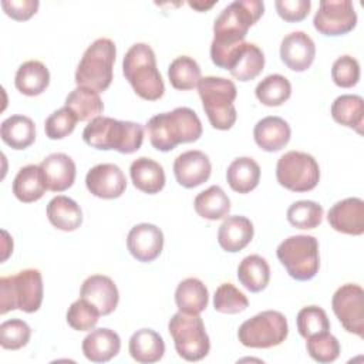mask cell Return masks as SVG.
Listing matches in <instances>:
<instances>
[{"instance_id":"obj_1","label":"cell","mask_w":364,"mask_h":364,"mask_svg":"<svg viewBox=\"0 0 364 364\" xmlns=\"http://www.w3.org/2000/svg\"><path fill=\"white\" fill-rule=\"evenodd\" d=\"M263 11L264 3L260 0H235L219 13L213 23L210 43V60L216 67L228 70L235 51Z\"/></svg>"},{"instance_id":"obj_2","label":"cell","mask_w":364,"mask_h":364,"mask_svg":"<svg viewBox=\"0 0 364 364\" xmlns=\"http://www.w3.org/2000/svg\"><path fill=\"white\" fill-rule=\"evenodd\" d=\"M145 129L151 145L161 152H168L179 144L198 141L202 135V122L193 109L178 107L171 112L151 117Z\"/></svg>"},{"instance_id":"obj_3","label":"cell","mask_w":364,"mask_h":364,"mask_svg":"<svg viewBox=\"0 0 364 364\" xmlns=\"http://www.w3.org/2000/svg\"><path fill=\"white\" fill-rule=\"evenodd\" d=\"M82 139L95 149H115L119 154H132L142 145L144 128L138 122L100 115L84 128Z\"/></svg>"},{"instance_id":"obj_4","label":"cell","mask_w":364,"mask_h":364,"mask_svg":"<svg viewBox=\"0 0 364 364\" xmlns=\"http://www.w3.org/2000/svg\"><path fill=\"white\" fill-rule=\"evenodd\" d=\"M122 73L142 100L156 101L164 95L165 84L156 67L155 53L146 43H136L128 48L122 61Z\"/></svg>"},{"instance_id":"obj_5","label":"cell","mask_w":364,"mask_h":364,"mask_svg":"<svg viewBox=\"0 0 364 364\" xmlns=\"http://www.w3.org/2000/svg\"><path fill=\"white\" fill-rule=\"evenodd\" d=\"M198 92L203 111L215 129L228 131L236 122V108L233 105L237 90L232 80L208 75L198 82Z\"/></svg>"},{"instance_id":"obj_6","label":"cell","mask_w":364,"mask_h":364,"mask_svg":"<svg viewBox=\"0 0 364 364\" xmlns=\"http://www.w3.org/2000/svg\"><path fill=\"white\" fill-rule=\"evenodd\" d=\"M43 277L37 269H24L0 279V313L11 310L34 313L43 303Z\"/></svg>"},{"instance_id":"obj_7","label":"cell","mask_w":364,"mask_h":364,"mask_svg":"<svg viewBox=\"0 0 364 364\" xmlns=\"http://www.w3.org/2000/svg\"><path fill=\"white\" fill-rule=\"evenodd\" d=\"M117 48L109 38H97L84 51L77 71L75 82L78 87H88L98 92L105 91L112 81V67Z\"/></svg>"},{"instance_id":"obj_8","label":"cell","mask_w":364,"mask_h":364,"mask_svg":"<svg viewBox=\"0 0 364 364\" xmlns=\"http://www.w3.org/2000/svg\"><path fill=\"white\" fill-rule=\"evenodd\" d=\"M279 262L289 276L299 282L311 280L320 267L318 242L310 235H296L284 239L276 250Z\"/></svg>"},{"instance_id":"obj_9","label":"cell","mask_w":364,"mask_h":364,"mask_svg":"<svg viewBox=\"0 0 364 364\" xmlns=\"http://www.w3.org/2000/svg\"><path fill=\"white\" fill-rule=\"evenodd\" d=\"M168 331L173 340L176 353L183 360L200 361L208 355L210 341L199 314L175 313L168 323Z\"/></svg>"},{"instance_id":"obj_10","label":"cell","mask_w":364,"mask_h":364,"mask_svg":"<svg viewBox=\"0 0 364 364\" xmlns=\"http://www.w3.org/2000/svg\"><path fill=\"white\" fill-rule=\"evenodd\" d=\"M289 334L284 314L277 310H264L243 321L237 330L239 341L249 348H270L282 344Z\"/></svg>"},{"instance_id":"obj_11","label":"cell","mask_w":364,"mask_h":364,"mask_svg":"<svg viewBox=\"0 0 364 364\" xmlns=\"http://www.w3.org/2000/svg\"><path fill=\"white\" fill-rule=\"evenodd\" d=\"M276 178L283 188L291 192H309L320 181V168L310 154L289 151L276 164Z\"/></svg>"},{"instance_id":"obj_12","label":"cell","mask_w":364,"mask_h":364,"mask_svg":"<svg viewBox=\"0 0 364 364\" xmlns=\"http://www.w3.org/2000/svg\"><path fill=\"white\" fill-rule=\"evenodd\" d=\"M331 307L346 331L364 337V290L355 283L343 284L331 299Z\"/></svg>"},{"instance_id":"obj_13","label":"cell","mask_w":364,"mask_h":364,"mask_svg":"<svg viewBox=\"0 0 364 364\" xmlns=\"http://www.w3.org/2000/svg\"><path fill=\"white\" fill-rule=\"evenodd\" d=\"M357 24V13L350 0H321L313 18L314 28L324 36H343Z\"/></svg>"},{"instance_id":"obj_14","label":"cell","mask_w":364,"mask_h":364,"mask_svg":"<svg viewBox=\"0 0 364 364\" xmlns=\"http://www.w3.org/2000/svg\"><path fill=\"white\" fill-rule=\"evenodd\" d=\"M85 186L97 198L115 199L127 189V178L115 164H98L85 175Z\"/></svg>"},{"instance_id":"obj_15","label":"cell","mask_w":364,"mask_h":364,"mask_svg":"<svg viewBox=\"0 0 364 364\" xmlns=\"http://www.w3.org/2000/svg\"><path fill=\"white\" fill-rule=\"evenodd\" d=\"M127 247L138 262L155 260L164 249V233L152 223L135 225L127 236Z\"/></svg>"},{"instance_id":"obj_16","label":"cell","mask_w":364,"mask_h":364,"mask_svg":"<svg viewBox=\"0 0 364 364\" xmlns=\"http://www.w3.org/2000/svg\"><path fill=\"white\" fill-rule=\"evenodd\" d=\"M212 165L209 156L198 149L182 152L173 162V175L176 182L188 189L196 188L210 176Z\"/></svg>"},{"instance_id":"obj_17","label":"cell","mask_w":364,"mask_h":364,"mask_svg":"<svg viewBox=\"0 0 364 364\" xmlns=\"http://www.w3.org/2000/svg\"><path fill=\"white\" fill-rule=\"evenodd\" d=\"M316 46L313 38L304 31H291L280 43V58L291 71L303 73L313 64Z\"/></svg>"},{"instance_id":"obj_18","label":"cell","mask_w":364,"mask_h":364,"mask_svg":"<svg viewBox=\"0 0 364 364\" xmlns=\"http://www.w3.org/2000/svg\"><path fill=\"white\" fill-rule=\"evenodd\" d=\"M330 226L346 235L360 236L364 233V200L360 198H346L336 202L327 213Z\"/></svg>"},{"instance_id":"obj_19","label":"cell","mask_w":364,"mask_h":364,"mask_svg":"<svg viewBox=\"0 0 364 364\" xmlns=\"http://www.w3.org/2000/svg\"><path fill=\"white\" fill-rule=\"evenodd\" d=\"M80 297L91 303L101 316H108L117 309L119 293L111 277L104 274H92L82 282Z\"/></svg>"},{"instance_id":"obj_20","label":"cell","mask_w":364,"mask_h":364,"mask_svg":"<svg viewBox=\"0 0 364 364\" xmlns=\"http://www.w3.org/2000/svg\"><path fill=\"white\" fill-rule=\"evenodd\" d=\"M44 183L51 192H63L75 181V164L67 154L55 152L46 156L38 165Z\"/></svg>"},{"instance_id":"obj_21","label":"cell","mask_w":364,"mask_h":364,"mask_svg":"<svg viewBox=\"0 0 364 364\" xmlns=\"http://www.w3.org/2000/svg\"><path fill=\"white\" fill-rule=\"evenodd\" d=\"M290 125L280 117L270 115L257 121L253 128V138L257 146L266 152L283 149L290 141Z\"/></svg>"},{"instance_id":"obj_22","label":"cell","mask_w":364,"mask_h":364,"mask_svg":"<svg viewBox=\"0 0 364 364\" xmlns=\"http://www.w3.org/2000/svg\"><path fill=\"white\" fill-rule=\"evenodd\" d=\"M82 354L91 363H107L121 350V338L111 328H92L82 340Z\"/></svg>"},{"instance_id":"obj_23","label":"cell","mask_w":364,"mask_h":364,"mask_svg":"<svg viewBox=\"0 0 364 364\" xmlns=\"http://www.w3.org/2000/svg\"><path fill=\"white\" fill-rule=\"evenodd\" d=\"M253 233L255 228L250 219L239 215L228 216L219 226L218 243L223 250L236 253L252 242Z\"/></svg>"},{"instance_id":"obj_24","label":"cell","mask_w":364,"mask_h":364,"mask_svg":"<svg viewBox=\"0 0 364 364\" xmlns=\"http://www.w3.org/2000/svg\"><path fill=\"white\" fill-rule=\"evenodd\" d=\"M264 67V54L253 43H242L235 51L228 70L239 81L255 80Z\"/></svg>"},{"instance_id":"obj_25","label":"cell","mask_w":364,"mask_h":364,"mask_svg":"<svg viewBox=\"0 0 364 364\" xmlns=\"http://www.w3.org/2000/svg\"><path fill=\"white\" fill-rule=\"evenodd\" d=\"M129 175L134 186L148 195L158 193L165 186V172L162 165L146 156L132 161Z\"/></svg>"},{"instance_id":"obj_26","label":"cell","mask_w":364,"mask_h":364,"mask_svg":"<svg viewBox=\"0 0 364 364\" xmlns=\"http://www.w3.org/2000/svg\"><path fill=\"white\" fill-rule=\"evenodd\" d=\"M131 357L141 364H151L159 361L165 354V343L161 334L152 328L136 330L128 344Z\"/></svg>"},{"instance_id":"obj_27","label":"cell","mask_w":364,"mask_h":364,"mask_svg":"<svg viewBox=\"0 0 364 364\" xmlns=\"http://www.w3.org/2000/svg\"><path fill=\"white\" fill-rule=\"evenodd\" d=\"M47 218L50 223L64 232H73L82 223V212L80 205L64 195L54 196L47 205Z\"/></svg>"},{"instance_id":"obj_28","label":"cell","mask_w":364,"mask_h":364,"mask_svg":"<svg viewBox=\"0 0 364 364\" xmlns=\"http://www.w3.org/2000/svg\"><path fill=\"white\" fill-rule=\"evenodd\" d=\"M50 84V71L38 60H28L23 63L16 73V88L28 97L40 95Z\"/></svg>"},{"instance_id":"obj_29","label":"cell","mask_w":364,"mask_h":364,"mask_svg":"<svg viewBox=\"0 0 364 364\" xmlns=\"http://www.w3.org/2000/svg\"><path fill=\"white\" fill-rule=\"evenodd\" d=\"M175 303L179 311L188 314H200L209 303V293L202 280L188 277L182 280L175 290Z\"/></svg>"},{"instance_id":"obj_30","label":"cell","mask_w":364,"mask_h":364,"mask_svg":"<svg viewBox=\"0 0 364 364\" xmlns=\"http://www.w3.org/2000/svg\"><path fill=\"white\" fill-rule=\"evenodd\" d=\"M226 181L232 191L237 193H249L259 185L260 166L253 158H236L228 166Z\"/></svg>"},{"instance_id":"obj_31","label":"cell","mask_w":364,"mask_h":364,"mask_svg":"<svg viewBox=\"0 0 364 364\" xmlns=\"http://www.w3.org/2000/svg\"><path fill=\"white\" fill-rule=\"evenodd\" d=\"M1 141L13 149H26L36 139V125L26 115H10L0 127Z\"/></svg>"},{"instance_id":"obj_32","label":"cell","mask_w":364,"mask_h":364,"mask_svg":"<svg viewBox=\"0 0 364 364\" xmlns=\"http://www.w3.org/2000/svg\"><path fill=\"white\" fill-rule=\"evenodd\" d=\"M331 117L343 127L363 132L364 122V100L355 94H343L337 97L330 108Z\"/></svg>"},{"instance_id":"obj_33","label":"cell","mask_w":364,"mask_h":364,"mask_svg":"<svg viewBox=\"0 0 364 364\" xmlns=\"http://www.w3.org/2000/svg\"><path fill=\"white\" fill-rule=\"evenodd\" d=\"M47 186L44 183L41 171L38 165H26L23 166L14 181H13V193L14 196L24 203H31L43 198Z\"/></svg>"},{"instance_id":"obj_34","label":"cell","mask_w":364,"mask_h":364,"mask_svg":"<svg viewBox=\"0 0 364 364\" xmlns=\"http://www.w3.org/2000/svg\"><path fill=\"white\" fill-rule=\"evenodd\" d=\"M237 279L240 284L252 293L264 290L270 280V267L264 257L249 255L237 266Z\"/></svg>"},{"instance_id":"obj_35","label":"cell","mask_w":364,"mask_h":364,"mask_svg":"<svg viewBox=\"0 0 364 364\" xmlns=\"http://www.w3.org/2000/svg\"><path fill=\"white\" fill-rule=\"evenodd\" d=\"M193 208L200 218L208 220H219L228 216L230 210V199L220 186L212 185L196 195Z\"/></svg>"},{"instance_id":"obj_36","label":"cell","mask_w":364,"mask_h":364,"mask_svg":"<svg viewBox=\"0 0 364 364\" xmlns=\"http://www.w3.org/2000/svg\"><path fill=\"white\" fill-rule=\"evenodd\" d=\"M65 107L75 114L78 121H91L100 117V114L104 111L100 92L92 88L78 85L67 95Z\"/></svg>"},{"instance_id":"obj_37","label":"cell","mask_w":364,"mask_h":364,"mask_svg":"<svg viewBox=\"0 0 364 364\" xmlns=\"http://www.w3.org/2000/svg\"><path fill=\"white\" fill-rule=\"evenodd\" d=\"M169 82L173 88L181 91L193 90L200 81V67L189 55H179L171 61L168 67Z\"/></svg>"},{"instance_id":"obj_38","label":"cell","mask_w":364,"mask_h":364,"mask_svg":"<svg viewBox=\"0 0 364 364\" xmlns=\"http://www.w3.org/2000/svg\"><path fill=\"white\" fill-rule=\"evenodd\" d=\"M256 98L266 107H279L291 95V84L282 74L264 77L255 90Z\"/></svg>"},{"instance_id":"obj_39","label":"cell","mask_w":364,"mask_h":364,"mask_svg":"<svg viewBox=\"0 0 364 364\" xmlns=\"http://www.w3.org/2000/svg\"><path fill=\"white\" fill-rule=\"evenodd\" d=\"M287 220L297 229H314L323 220V206L314 200H297L287 209Z\"/></svg>"},{"instance_id":"obj_40","label":"cell","mask_w":364,"mask_h":364,"mask_svg":"<svg viewBox=\"0 0 364 364\" xmlns=\"http://www.w3.org/2000/svg\"><path fill=\"white\" fill-rule=\"evenodd\" d=\"M296 324L299 334L303 338H309L323 331L330 330V321L326 311L318 306H306L303 307L296 317Z\"/></svg>"},{"instance_id":"obj_41","label":"cell","mask_w":364,"mask_h":364,"mask_svg":"<svg viewBox=\"0 0 364 364\" xmlns=\"http://www.w3.org/2000/svg\"><path fill=\"white\" fill-rule=\"evenodd\" d=\"M306 348L314 361L323 364L333 363L340 355V343L330 331H323L309 337Z\"/></svg>"},{"instance_id":"obj_42","label":"cell","mask_w":364,"mask_h":364,"mask_svg":"<svg viewBox=\"0 0 364 364\" xmlns=\"http://www.w3.org/2000/svg\"><path fill=\"white\" fill-rule=\"evenodd\" d=\"M247 306V297L232 283L220 284L213 294V307L219 313L236 314L246 310Z\"/></svg>"},{"instance_id":"obj_43","label":"cell","mask_w":364,"mask_h":364,"mask_svg":"<svg viewBox=\"0 0 364 364\" xmlns=\"http://www.w3.org/2000/svg\"><path fill=\"white\" fill-rule=\"evenodd\" d=\"M100 316V311L91 303L80 297L68 307L67 323L77 331H90L97 326Z\"/></svg>"},{"instance_id":"obj_44","label":"cell","mask_w":364,"mask_h":364,"mask_svg":"<svg viewBox=\"0 0 364 364\" xmlns=\"http://www.w3.org/2000/svg\"><path fill=\"white\" fill-rule=\"evenodd\" d=\"M31 328L20 318L6 320L0 324V346L6 350H20L30 341Z\"/></svg>"},{"instance_id":"obj_45","label":"cell","mask_w":364,"mask_h":364,"mask_svg":"<svg viewBox=\"0 0 364 364\" xmlns=\"http://www.w3.org/2000/svg\"><path fill=\"white\" fill-rule=\"evenodd\" d=\"M77 117L75 114L67 108L65 105L63 108H58L53 114L48 115L44 124V131L46 135L50 139H63L68 136L77 125Z\"/></svg>"},{"instance_id":"obj_46","label":"cell","mask_w":364,"mask_h":364,"mask_svg":"<svg viewBox=\"0 0 364 364\" xmlns=\"http://www.w3.org/2000/svg\"><path fill=\"white\" fill-rule=\"evenodd\" d=\"M331 78L341 88L354 87L360 80V64L351 55L338 57L331 67Z\"/></svg>"},{"instance_id":"obj_47","label":"cell","mask_w":364,"mask_h":364,"mask_svg":"<svg viewBox=\"0 0 364 364\" xmlns=\"http://www.w3.org/2000/svg\"><path fill=\"white\" fill-rule=\"evenodd\" d=\"M274 7L277 14L289 23L301 21L307 17L311 1L310 0H276Z\"/></svg>"},{"instance_id":"obj_48","label":"cell","mask_w":364,"mask_h":364,"mask_svg":"<svg viewBox=\"0 0 364 364\" xmlns=\"http://www.w3.org/2000/svg\"><path fill=\"white\" fill-rule=\"evenodd\" d=\"M40 3L37 0H3L1 7L4 13L17 20L24 21L37 13Z\"/></svg>"},{"instance_id":"obj_49","label":"cell","mask_w":364,"mask_h":364,"mask_svg":"<svg viewBox=\"0 0 364 364\" xmlns=\"http://www.w3.org/2000/svg\"><path fill=\"white\" fill-rule=\"evenodd\" d=\"M188 4H189L192 9L198 10V11H206V10H209L210 7H213V6L216 4V1H209V3H206V1H189Z\"/></svg>"}]
</instances>
